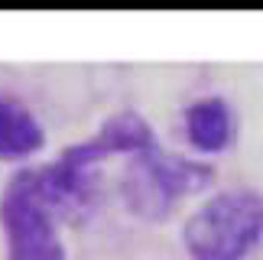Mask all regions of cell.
Instances as JSON below:
<instances>
[{
  "instance_id": "277c9868",
  "label": "cell",
  "mask_w": 263,
  "mask_h": 260,
  "mask_svg": "<svg viewBox=\"0 0 263 260\" xmlns=\"http://www.w3.org/2000/svg\"><path fill=\"white\" fill-rule=\"evenodd\" d=\"M149 146H156V134H153V127H149L146 117L137 114V111H117V114H110L88 140L62 150V156L68 163H75V166L98 169L107 156H120V153L137 156V153H143Z\"/></svg>"
},
{
  "instance_id": "8992f818",
  "label": "cell",
  "mask_w": 263,
  "mask_h": 260,
  "mask_svg": "<svg viewBox=\"0 0 263 260\" xmlns=\"http://www.w3.org/2000/svg\"><path fill=\"white\" fill-rule=\"evenodd\" d=\"M46 146V127L16 98L0 95V163H26Z\"/></svg>"
},
{
  "instance_id": "3957f363",
  "label": "cell",
  "mask_w": 263,
  "mask_h": 260,
  "mask_svg": "<svg viewBox=\"0 0 263 260\" xmlns=\"http://www.w3.org/2000/svg\"><path fill=\"white\" fill-rule=\"evenodd\" d=\"M4 260H68L59 221L10 176L0 192Z\"/></svg>"
},
{
  "instance_id": "7a4b0ae2",
  "label": "cell",
  "mask_w": 263,
  "mask_h": 260,
  "mask_svg": "<svg viewBox=\"0 0 263 260\" xmlns=\"http://www.w3.org/2000/svg\"><path fill=\"white\" fill-rule=\"evenodd\" d=\"M211 179H215V169L208 163L159 150L156 143L127 159L120 173V198L134 218L156 225L176 212L182 198L205 192Z\"/></svg>"
},
{
  "instance_id": "5b68a950",
  "label": "cell",
  "mask_w": 263,
  "mask_h": 260,
  "mask_svg": "<svg viewBox=\"0 0 263 260\" xmlns=\"http://www.w3.org/2000/svg\"><path fill=\"white\" fill-rule=\"evenodd\" d=\"M182 130L192 150L198 153H224L234 140V111L224 98L211 95L192 101L182 111Z\"/></svg>"
},
{
  "instance_id": "6da1fadb",
  "label": "cell",
  "mask_w": 263,
  "mask_h": 260,
  "mask_svg": "<svg viewBox=\"0 0 263 260\" xmlns=\"http://www.w3.org/2000/svg\"><path fill=\"white\" fill-rule=\"evenodd\" d=\"M263 241V195L257 189H221L182 225L192 260H247Z\"/></svg>"
}]
</instances>
